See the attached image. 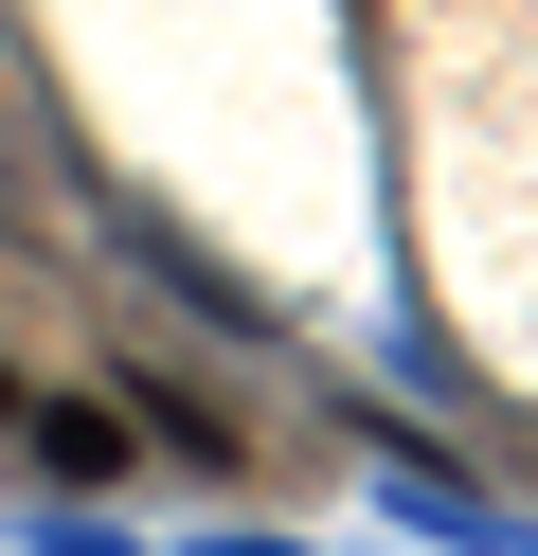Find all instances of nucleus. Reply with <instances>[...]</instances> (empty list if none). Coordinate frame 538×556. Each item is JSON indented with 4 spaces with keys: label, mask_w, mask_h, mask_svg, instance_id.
Listing matches in <instances>:
<instances>
[{
    "label": "nucleus",
    "mask_w": 538,
    "mask_h": 556,
    "mask_svg": "<svg viewBox=\"0 0 538 556\" xmlns=\"http://www.w3.org/2000/svg\"><path fill=\"white\" fill-rule=\"evenodd\" d=\"M36 467H72V484H108V467H126V431H108V413H72V395H54V413H36Z\"/></svg>",
    "instance_id": "f257e3e1"
}]
</instances>
